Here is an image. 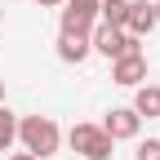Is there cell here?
I'll return each mask as SVG.
<instances>
[{"label": "cell", "mask_w": 160, "mask_h": 160, "mask_svg": "<svg viewBox=\"0 0 160 160\" xmlns=\"http://www.w3.org/2000/svg\"><path fill=\"white\" fill-rule=\"evenodd\" d=\"M98 27V0H62V36H89Z\"/></svg>", "instance_id": "cell-4"}, {"label": "cell", "mask_w": 160, "mask_h": 160, "mask_svg": "<svg viewBox=\"0 0 160 160\" xmlns=\"http://www.w3.org/2000/svg\"><path fill=\"white\" fill-rule=\"evenodd\" d=\"M133 111L147 116V120L160 116V89H156V85H138V89H133Z\"/></svg>", "instance_id": "cell-9"}, {"label": "cell", "mask_w": 160, "mask_h": 160, "mask_svg": "<svg viewBox=\"0 0 160 160\" xmlns=\"http://www.w3.org/2000/svg\"><path fill=\"white\" fill-rule=\"evenodd\" d=\"M160 22H156V9L147 5V0H129V18H125V31L133 36V40H142V36H151Z\"/></svg>", "instance_id": "cell-7"}, {"label": "cell", "mask_w": 160, "mask_h": 160, "mask_svg": "<svg viewBox=\"0 0 160 160\" xmlns=\"http://www.w3.org/2000/svg\"><path fill=\"white\" fill-rule=\"evenodd\" d=\"M93 53V45H89V36H58V58L62 62H85V58Z\"/></svg>", "instance_id": "cell-8"}, {"label": "cell", "mask_w": 160, "mask_h": 160, "mask_svg": "<svg viewBox=\"0 0 160 160\" xmlns=\"http://www.w3.org/2000/svg\"><path fill=\"white\" fill-rule=\"evenodd\" d=\"M151 9H156V22H160V0H156V5H151Z\"/></svg>", "instance_id": "cell-15"}, {"label": "cell", "mask_w": 160, "mask_h": 160, "mask_svg": "<svg viewBox=\"0 0 160 160\" xmlns=\"http://www.w3.org/2000/svg\"><path fill=\"white\" fill-rule=\"evenodd\" d=\"M0 107H5V85H0Z\"/></svg>", "instance_id": "cell-16"}, {"label": "cell", "mask_w": 160, "mask_h": 160, "mask_svg": "<svg viewBox=\"0 0 160 160\" xmlns=\"http://www.w3.org/2000/svg\"><path fill=\"white\" fill-rule=\"evenodd\" d=\"M36 5H40V9H53V5H62V0H36Z\"/></svg>", "instance_id": "cell-14"}, {"label": "cell", "mask_w": 160, "mask_h": 160, "mask_svg": "<svg viewBox=\"0 0 160 160\" xmlns=\"http://www.w3.org/2000/svg\"><path fill=\"white\" fill-rule=\"evenodd\" d=\"M67 142H71V151H80L85 160H111V151H116V138H107L102 125H71Z\"/></svg>", "instance_id": "cell-2"}, {"label": "cell", "mask_w": 160, "mask_h": 160, "mask_svg": "<svg viewBox=\"0 0 160 160\" xmlns=\"http://www.w3.org/2000/svg\"><path fill=\"white\" fill-rule=\"evenodd\" d=\"M18 138H22V147L36 156V160H45L58 151V142H62V133H58V125L49 116H22L18 120Z\"/></svg>", "instance_id": "cell-1"}, {"label": "cell", "mask_w": 160, "mask_h": 160, "mask_svg": "<svg viewBox=\"0 0 160 160\" xmlns=\"http://www.w3.org/2000/svg\"><path fill=\"white\" fill-rule=\"evenodd\" d=\"M111 80L125 85V89H138V85L147 80V58H142V53H120L116 62H111Z\"/></svg>", "instance_id": "cell-5"}, {"label": "cell", "mask_w": 160, "mask_h": 160, "mask_svg": "<svg viewBox=\"0 0 160 160\" xmlns=\"http://www.w3.org/2000/svg\"><path fill=\"white\" fill-rule=\"evenodd\" d=\"M98 18L107 27H120L125 31V18H129V0H98Z\"/></svg>", "instance_id": "cell-10"}, {"label": "cell", "mask_w": 160, "mask_h": 160, "mask_svg": "<svg viewBox=\"0 0 160 160\" xmlns=\"http://www.w3.org/2000/svg\"><path fill=\"white\" fill-rule=\"evenodd\" d=\"M9 160H36V156H31V151H13Z\"/></svg>", "instance_id": "cell-13"}, {"label": "cell", "mask_w": 160, "mask_h": 160, "mask_svg": "<svg viewBox=\"0 0 160 160\" xmlns=\"http://www.w3.org/2000/svg\"><path fill=\"white\" fill-rule=\"evenodd\" d=\"M0 22H5V9H0Z\"/></svg>", "instance_id": "cell-17"}, {"label": "cell", "mask_w": 160, "mask_h": 160, "mask_svg": "<svg viewBox=\"0 0 160 160\" xmlns=\"http://www.w3.org/2000/svg\"><path fill=\"white\" fill-rule=\"evenodd\" d=\"M13 138H18V116H13L9 107H0V151L13 147Z\"/></svg>", "instance_id": "cell-11"}, {"label": "cell", "mask_w": 160, "mask_h": 160, "mask_svg": "<svg viewBox=\"0 0 160 160\" xmlns=\"http://www.w3.org/2000/svg\"><path fill=\"white\" fill-rule=\"evenodd\" d=\"M133 160H160V138H147V142H138Z\"/></svg>", "instance_id": "cell-12"}, {"label": "cell", "mask_w": 160, "mask_h": 160, "mask_svg": "<svg viewBox=\"0 0 160 160\" xmlns=\"http://www.w3.org/2000/svg\"><path fill=\"white\" fill-rule=\"evenodd\" d=\"M89 45H93L98 53H102V58H111V62H116L120 53H142V40H133L129 31H120V27H107V22H98V27L89 31Z\"/></svg>", "instance_id": "cell-3"}, {"label": "cell", "mask_w": 160, "mask_h": 160, "mask_svg": "<svg viewBox=\"0 0 160 160\" xmlns=\"http://www.w3.org/2000/svg\"><path fill=\"white\" fill-rule=\"evenodd\" d=\"M138 125H142V116L133 107H111L102 120V133L107 138H138Z\"/></svg>", "instance_id": "cell-6"}]
</instances>
